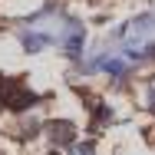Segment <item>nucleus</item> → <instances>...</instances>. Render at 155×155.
<instances>
[{
	"mask_svg": "<svg viewBox=\"0 0 155 155\" xmlns=\"http://www.w3.org/2000/svg\"><path fill=\"white\" fill-rule=\"evenodd\" d=\"M66 155H96V142H73Z\"/></svg>",
	"mask_w": 155,
	"mask_h": 155,
	"instance_id": "423d86ee",
	"label": "nucleus"
},
{
	"mask_svg": "<svg viewBox=\"0 0 155 155\" xmlns=\"http://www.w3.org/2000/svg\"><path fill=\"white\" fill-rule=\"evenodd\" d=\"M36 129H40V122H36V119H27V122H20V135H23V139H33Z\"/></svg>",
	"mask_w": 155,
	"mask_h": 155,
	"instance_id": "0eeeda50",
	"label": "nucleus"
},
{
	"mask_svg": "<svg viewBox=\"0 0 155 155\" xmlns=\"http://www.w3.org/2000/svg\"><path fill=\"white\" fill-rule=\"evenodd\" d=\"M40 102V96L27 89L23 79H0V106L13 109V112H27Z\"/></svg>",
	"mask_w": 155,
	"mask_h": 155,
	"instance_id": "f257e3e1",
	"label": "nucleus"
},
{
	"mask_svg": "<svg viewBox=\"0 0 155 155\" xmlns=\"http://www.w3.org/2000/svg\"><path fill=\"white\" fill-rule=\"evenodd\" d=\"M50 43H53L50 33H33V30H23V33H20V46H23V53H43Z\"/></svg>",
	"mask_w": 155,
	"mask_h": 155,
	"instance_id": "39448f33",
	"label": "nucleus"
},
{
	"mask_svg": "<svg viewBox=\"0 0 155 155\" xmlns=\"http://www.w3.org/2000/svg\"><path fill=\"white\" fill-rule=\"evenodd\" d=\"M152 27H155V13H142V17H132L129 23H122V30H116V36L129 40V43H139Z\"/></svg>",
	"mask_w": 155,
	"mask_h": 155,
	"instance_id": "7ed1b4c3",
	"label": "nucleus"
},
{
	"mask_svg": "<svg viewBox=\"0 0 155 155\" xmlns=\"http://www.w3.org/2000/svg\"><path fill=\"white\" fill-rule=\"evenodd\" d=\"M145 106L155 112V76L149 79V86H145Z\"/></svg>",
	"mask_w": 155,
	"mask_h": 155,
	"instance_id": "6e6552de",
	"label": "nucleus"
},
{
	"mask_svg": "<svg viewBox=\"0 0 155 155\" xmlns=\"http://www.w3.org/2000/svg\"><path fill=\"white\" fill-rule=\"evenodd\" d=\"M43 132H46L50 145H66L69 149L76 142V122H69V119H50L43 125Z\"/></svg>",
	"mask_w": 155,
	"mask_h": 155,
	"instance_id": "f03ea898",
	"label": "nucleus"
},
{
	"mask_svg": "<svg viewBox=\"0 0 155 155\" xmlns=\"http://www.w3.org/2000/svg\"><path fill=\"white\" fill-rule=\"evenodd\" d=\"M60 43H63V53H66L69 60H79V56H83V43H86V27H79V23H66Z\"/></svg>",
	"mask_w": 155,
	"mask_h": 155,
	"instance_id": "20e7f679",
	"label": "nucleus"
}]
</instances>
